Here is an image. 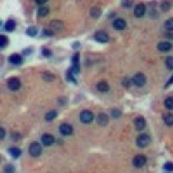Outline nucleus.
<instances>
[{"instance_id": "a878e982", "label": "nucleus", "mask_w": 173, "mask_h": 173, "mask_svg": "<svg viewBox=\"0 0 173 173\" xmlns=\"http://www.w3.org/2000/svg\"><path fill=\"white\" fill-rule=\"evenodd\" d=\"M8 44V38L5 35H0V48H3Z\"/></svg>"}, {"instance_id": "412c9836", "label": "nucleus", "mask_w": 173, "mask_h": 173, "mask_svg": "<svg viewBox=\"0 0 173 173\" xmlns=\"http://www.w3.org/2000/svg\"><path fill=\"white\" fill-rule=\"evenodd\" d=\"M101 10H99V7L98 6H94V7H92V10H90V15H91L92 18L94 19H98L99 16H101Z\"/></svg>"}, {"instance_id": "c9c22d12", "label": "nucleus", "mask_w": 173, "mask_h": 173, "mask_svg": "<svg viewBox=\"0 0 173 173\" xmlns=\"http://www.w3.org/2000/svg\"><path fill=\"white\" fill-rule=\"evenodd\" d=\"M43 55L45 56V57H49L50 55H51V51L50 50H48V49H43Z\"/></svg>"}, {"instance_id": "c03bdc74", "label": "nucleus", "mask_w": 173, "mask_h": 173, "mask_svg": "<svg viewBox=\"0 0 173 173\" xmlns=\"http://www.w3.org/2000/svg\"><path fill=\"white\" fill-rule=\"evenodd\" d=\"M0 26H1V21H0Z\"/></svg>"}, {"instance_id": "c756f323", "label": "nucleus", "mask_w": 173, "mask_h": 173, "mask_svg": "<svg viewBox=\"0 0 173 173\" xmlns=\"http://www.w3.org/2000/svg\"><path fill=\"white\" fill-rule=\"evenodd\" d=\"M165 27H166V29H168V30H173V18L168 19V20L166 21Z\"/></svg>"}, {"instance_id": "72a5a7b5", "label": "nucleus", "mask_w": 173, "mask_h": 173, "mask_svg": "<svg viewBox=\"0 0 173 173\" xmlns=\"http://www.w3.org/2000/svg\"><path fill=\"white\" fill-rule=\"evenodd\" d=\"M66 79L70 80V81H72L73 83H76V79H75L74 77H73V74H72V72H71L70 70H68V74H66Z\"/></svg>"}, {"instance_id": "f704fd0d", "label": "nucleus", "mask_w": 173, "mask_h": 173, "mask_svg": "<svg viewBox=\"0 0 173 173\" xmlns=\"http://www.w3.org/2000/svg\"><path fill=\"white\" fill-rule=\"evenodd\" d=\"M111 114H112V116L113 117H119L120 115H121V112L119 111V110H112V112H111Z\"/></svg>"}, {"instance_id": "6ab92c4d", "label": "nucleus", "mask_w": 173, "mask_h": 173, "mask_svg": "<svg viewBox=\"0 0 173 173\" xmlns=\"http://www.w3.org/2000/svg\"><path fill=\"white\" fill-rule=\"evenodd\" d=\"M10 153L12 155L13 158L18 159V158L21 155V150L18 147H10Z\"/></svg>"}, {"instance_id": "dca6fc26", "label": "nucleus", "mask_w": 173, "mask_h": 173, "mask_svg": "<svg viewBox=\"0 0 173 173\" xmlns=\"http://www.w3.org/2000/svg\"><path fill=\"white\" fill-rule=\"evenodd\" d=\"M96 88H98V90H99V91L106 92V91H108V90L110 89V86L106 81H101V82H99V83L96 84Z\"/></svg>"}, {"instance_id": "4be33fe9", "label": "nucleus", "mask_w": 173, "mask_h": 173, "mask_svg": "<svg viewBox=\"0 0 173 173\" xmlns=\"http://www.w3.org/2000/svg\"><path fill=\"white\" fill-rule=\"evenodd\" d=\"M56 116H57V112L53 110V111H50L45 115V119H46L47 121H51V120H53L54 118H56Z\"/></svg>"}, {"instance_id": "a211bd4d", "label": "nucleus", "mask_w": 173, "mask_h": 173, "mask_svg": "<svg viewBox=\"0 0 173 173\" xmlns=\"http://www.w3.org/2000/svg\"><path fill=\"white\" fill-rule=\"evenodd\" d=\"M5 29L7 31H14L16 29V22L14 20H8L5 23Z\"/></svg>"}, {"instance_id": "6e6552de", "label": "nucleus", "mask_w": 173, "mask_h": 173, "mask_svg": "<svg viewBox=\"0 0 173 173\" xmlns=\"http://www.w3.org/2000/svg\"><path fill=\"white\" fill-rule=\"evenodd\" d=\"M59 132L64 136H70L73 134V127L68 124H62L59 127Z\"/></svg>"}, {"instance_id": "ddd939ff", "label": "nucleus", "mask_w": 173, "mask_h": 173, "mask_svg": "<svg viewBox=\"0 0 173 173\" xmlns=\"http://www.w3.org/2000/svg\"><path fill=\"white\" fill-rule=\"evenodd\" d=\"M125 26H127V23L124 19H116L113 22V27L116 30H124Z\"/></svg>"}, {"instance_id": "f3484780", "label": "nucleus", "mask_w": 173, "mask_h": 173, "mask_svg": "<svg viewBox=\"0 0 173 173\" xmlns=\"http://www.w3.org/2000/svg\"><path fill=\"white\" fill-rule=\"evenodd\" d=\"M163 119H164V122L167 125H169V127L173 125V114L171 113L165 114V115L163 116Z\"/></svg>"}, {"instance_id": "aec40b11", "label": "nucleus", "mask_w": 173, "mask_h": 173, "mask_svg": "<svg viewBox=\"0 0 173 173\" xmlns=\"http://www.w3.org/2000/svg\"><path fill=\"white\" fill-rule=\"evenodd\" d=\"M49 14V7L48 6H42V7L38 8V17H46Z\"/></svg>"}, {"instance_id": "393cba45", "label": "nucleus", "mask_w": 173, "mask_h": 173, "mask_svg": "<svg viewBox=\"0 0 173 173\" xmlns=\"http://www.w3.org/2000/svg\"><path fill=\"white\" fill-rule=\"evenodd\" d=\"M26 33L29 36H35L36 34H38V29H36L35 27H29L26 30Z\"/></svg>"}, {"instance_id": "9b49d317", "label": "nucleus", "mask_w": 173, "mask_h": 173, "mask_svg": "<svg viewBox=\"0 0 173 173\" xmlns=\"http://www.w3.org/2000/svg\"><path fill=\"white\" fill-rule=\"evenodd\" d=\"M96 122L99 124V125H106L109 122V117L106 113L104 112H101V113L98 114L96 116Z\"/></svg>"}, {"instance_id": "423d86ee", "label": "nucleus", "mask_w": 173, "mask_h": 173, "mask_svg": "<svg viewBox=\"0 0 173 173\" xmlns=\"http://www.w3.org/2000/svg\"><path fill=\"white\" fill-rule=\"evenodd\" d=\"M146 164V158L143 155H138L133 159V165L136 168H141Z\"/></svg>"}, {"instance_id": "b1692460", "label": "nucleus", "mask_w": 173, "mask_h": 173, "mask_svg": "<svg viewBox=\"0 0 173 173\" xmlns=\"http://www.w3.org/2000/svg\"><path fill=\"white\" fill-rule=\"evenodd\" d=\"M43 78H44V80H45V81H47V82H51V81H53V80L55 79L54 75L52 74V73H48V72L44 73V75H43Z\"/></svg>"}, {"instance_id": "f257e3e1", "label": "nucleus", "mask_w": 173, "mask_h": 173, "mask_svg": "<svg viewBox=\"0 0 173 173\" xmlns=\"http://www.w3.org/2000/svg\"><path fill=\"white\" fill-rule=\"evenodd\" d=\"M28 151H29V155L31 157H40V153H42V146H40V143L38 142H32L29 145V148H28Z\"/></svg>"}, {"instance_id": "7c9ffc66", "label": "nucleus", "mask_w": 173, "mask_h": 173, "mask_svg": "<svg viewBox=\"0 0 173 173\" xmlns=\"http://www.w3.org/2000/svg\"><path fill=\"white\" fill-rule=\"evenodd\" d=\"M15 167L13 165H6L4 167V173H14Z\"/></svg>"}, {"instance_id": "bb28decb", "label": "nucleus", "mask_w": 173, "mask_h": 173, "mask_svg": "<svg viewBox=\"0 0 173 173\" xmlns=\"http://www.w3.org/2000/svg\"><path fill=\"white\" fill-rule=\"evenodd\" d=\"M170 7H171V4H170L169 1H164V2H162L161 8H162V10H163V12H167V10H169Z\"/></svg>"}, {"instance_id": "cd10ccee", "label": "nucleus", "mask_w": 173, "mask_h": 173, "mask_svg": "<svg viewBox=\"0 0 173 173\" xmlns=\"http://www.w3.org/2000/svg\"><path fill=\"white\" fill-rule=\"evenodd\" d=\"M165 106L167 109L173 110V98H168L165 101Z\"/></svg>"}, {"instance_id": "39448f33", "label": "nucleus", "mask_w": 173, "mask_h": 173, "mask_svg": "<svg viewBox=\"0 0 173 173\" xmlns=\"http://www.w3.org/2000/svg\"><path fill=\"white\" fill-rule=\"evenodd\" d=\"M7 86L10 90H13V91L18 90L19 88L21 87L20 79H18V78H16V77L10 78V79H8V81H7Z\"/></svg>"}, {"instance_id": "4468645a", "label": "nucleus", "mask_w": 173, "mask_h": 173, "mask_svg": "<svg viewBox=\"0 0 173 173\" xmlns=\"http://www.w3.org/2000/svg\"><path fill=\"white\" fill-rule=\"evenodd\" d=\"M8 60H10V63L13 64H16V66H18V64H21L22 63V57H21V55H19V54H13V55L10 56V58H8Z\"/></svg>"}, {"instance_id": "4c0bfd02", "label": "nucleus", "mask_w": 173, "mask_h": 173, "mask_svg": "<svg viewBox=\"0 0 173 173\" xmlns=\"http://www.w3.org/2000/svg\"><path fill=\"white\" fill-rule=\"evenodd\" d=\"M124 86H125V87H129L130 85L132 84V80H130V79H124Z\"/></svg>"}, {"instance_id": "473e14b6", "label": "nucleus", "mask_w": 173, "mask_h": 173, "mask_svg": "<svg viewBox=\"0 0 173 173\" xmlns=\"http://www.w3.org/2000/svg\"><path fill=\"white\" fill-rule=\"evenodd\" d=\"M121 4L125 8H130L132 6V4H133V1H132V0H122Z\"/></svg>"}, {"instance_id": "58836bf2", "label": "nucleus", "mask_w": 173, "mask_h": 173, "mask_svg": "<svg viewBox=\"0 0 173 173\" xmlns=\"http://www.w3.org/2000/svg\"><path fill=\"white\" fill-rule=\"evenodd\" d=\"M45 34H46V35H53V32L49 29H45Z\"/></svg>"}, {"instance_id": "79ce46f5", "label": "nucleus", "mask_w": 173, "mask_h": 173, "mask_svg": "<svg viewBox=\"0 0 173 173\" xmlns=\"http://www.w3.org/2000/svg\"><path fill=\"white\" fill-rule=\"evenodd\" d=\"M170 84H173V76H172V78L169 80V82H168V84H167V86H169Z\"/></svg>"}, {"instance_id": "1a4fd4ad", "label": "nucleus", "mask_w": 173, "mask_h": 173, "mask_svg": "<svg viewBox=\"0 0 173 173\" xmlns=\"http://www.w3.org/2000/svg\"><path fill=\"white\" fill-rule=\"evenodd\" d=\"M134 125H135V127H136L137 131H142V130L145 127L146 121H145V119H144L143 117L139 116V117L135 118V120H134Z\"/></svg>"}, {"instance_id": "5701e85b", "label": "nucleus", "mask_w": 173, "mask_h": 173, "mask_svg": "<svg viewBox=\"0 0 173 173\" xmlns=\"http://www.w3.org/2000/svg\"><path fill=\"white\" fill-rule=\"evenodd\" d=\"M51 27L54 28L55 30H61L62 27H63V24H62V22H60V21H52L51 22Z\"/></svg>"}, {"instance_id": "f8f14e48", "label": "nucleus", "mask_w": 173, "mask_h": 173, "mask_svg": "<svg viewBox=\"0 0 173 173\" xmlns=\"http://www.w3.org/2000/svg\"><path fill=\"white\" fill-rule=\"evenodd\" d=\"M54 141H55V139H54V137L51 135V134H44V135H43L42 142L45 146L52 145V144L54 143Z\"/></svg>"}, {"instance_id": "2f4dec72", "label": "nucleus", "mask_w": 173, "mask_h": 173, "mask_svg": "<svg viewBox=\"0 0 173 173\" xmlns=\"http://www.w3.org/2000/svg\"><path fill=\"white\" fill-rule=\"evenodd\" d=\"M164 169L166 170V171H173V163L171 162H168V163H166L165 165H164Z\"/></svg>"}, {"instance_id": "f03ea898", "label": "nucleus", "mask_w": 173, "mask_h": 173, "mask_svg": "<svg viewBox=\"0 0 173 173\" xmlns=\"http://www.w3.org/2000/svg\"><path fill=\"white\" fill-rule=\"evenodd\" d=\"M132 83L137 86V87H142L146 83V77L142 73H137L132 79Z\"/></svg>"}, {"instance_id": "9d476101", "label": "nucleus", "mask_w": 173, "mask_h": 173, "mask_svg": "<svg viewBox=\"0 0 173 173\" xmlns=\"http://www.w3.org/2000/svg\"><path fill=\"white\" fill-rule=\"evenodd\" d=\"M94 38L96 40H98L99 43H107L109 42V36L107 33H105L104 31H98L94 34Z\"/></svg>"}, {"instance_id": "0eeeda50", "label": "nucleus", "mask_w": 173, "mask_h": 173, "mask_svg": "<svg viewBox=\"0 0 173 173\" xmlns=\"http://www.w3.org/2000/svg\"><path fill=\"white\" fill-rule=\"evenodd\" d=\"M146 12V7L143 3H139L136 5V7L134 8V15H135L137 18H141V17L144 16Z\"/></svg>"}, {"instance_id": "c85d7f7f", "label": "nucleus", "mask_w": 173, "mask_h": 173, "mask_svg": "<svg viewBox=\"0 0 173 173\" xmlns=\"http://www.w3.org/2000/svg\"><path fill=\"white\" fill-rule=\"evenodd\" d=\"M166 66H167L168 70L170 71L173 70V57H171V56L166 59Z\"/></svg>"}, {"instance_id": "ea45409f", "label": "nucleus", "mask_w": 173, "mask_h": 173, "mask_svg": "<svg viewBox=\"0 0 173 173\" xmlns=\"http://www.w3.org/2000/svg\"><path fill=\"white\" fill-rule=\"evenodd\" d=\"M35 1H36V3H38V4H40V5H42V4L46 3L48 0H35Z\"/></svg>"}, {"instance_id": "7ed1b4c3", "label": "nucleus", "mask_w": 173, "mask_h": 173, "mask_svg": "<svg viewBox=\"0 0 173 173\" xmlns=\"http://www.w3.org/2000/svg\"><path fill=\"white\" fill-rule=\"evenodd\" d=\"M80 120L83 124H89L93 120V113L89 110H84L80 113Z\"/></svg>"}, {"instance_id": "2eb2a0df", "label": "nucleus", "mask_w": 173, "mask_h": 173, "mask_svg": "<svg viewBox=\"0 0 173 173\" xmlns=\"http://www.w3.org/2000/svg\"><path fill=\"white\" fill-rule=\"evenodd\" d=\"M171 48H172V45L168 42L160 43V44L158 45V49H159L161 52H168L171 50Z\"/></svg>"}, {"instance_id": "a19ab883", "label": "nucleus", "mask_w": 173, "mask_h": 173, "mask_svg": "<svg viewBox=\"0 0 173 173\" xmlns=\"http://www.w3.org/2000/svg\"><path fill=\"white\" fill-rule=\"evenodd\" d=\"M13 137H14L15 141H17V140H18L19 138H21V136L19 135V134H13Z\"/></svg>"}, {"instance_id": "37998d69", "label": "nucleus", "mask_w": 173, "mask_h": 173, "mask_svg": "<svg viewBox=\"0 0 173 173\" xmlns=\"http://www.w3.org/2000/svg\"><path fill=\"white\" fill-rule=\"evenodd\" d=\"M1 162H2V155H0V163H1Z\"/></svg>"}, {"instance_id": "e433bc0d", "label": "nucleus", "mask_w": 173, "mask_h": 173, "mask_svg": "<svg viewBox=\"0 0 173 173\" xmlns=\"http://www.w3.org/2000/svg\"><path fill=\"white\" fill-rule=\"evenodd\" d=\"M5 137V130L3 127H0V140H2Z\"/></svg>"}, {"instance_id": "20e7f679", "label": "nucleus", "mask_w": 173, "mask_h": 173, "mask_svg": "<svg viewBox=\"0 0 173 173\" xmlns=\"http://www.w3.org/2000/svg\"><path fill=\"white\" fill-rule=\"evenodd\" d=\"M136 142H137V145L139 147H145V146H147L149 144V142H150V137H149L147 134H141V135L138 136Z\"/></svg>"}]
</instances>
